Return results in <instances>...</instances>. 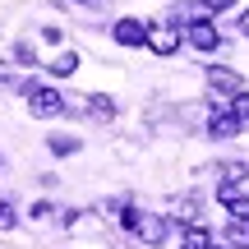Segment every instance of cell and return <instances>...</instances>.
<instances>
[{"label":"cell","mask_w":249,"mask_h":249,"mask_svg":"<svg viewBox=\"0 0 249 249\" xmlns=\"http://www.w3.org/2000/svg\"><path fill=\"white\" fill-rule=\"evenodd\" d=\"M213 249H231V245H213Z\"/></svg>","instance_id":"16"},{"label":"cell","mask_w":249,"mask_h":249,"mask_svg":"<svg viewBox=\"0 0 249 249\" xmlns=\"http://www.w3.org/2000/svg\"><path fill=\"white\" fill-rule=\"evenodd\" d=\"M208 134L213 139H235L240 134V116H235L231 102H213V120H208Z\"/></svg>","instance_id":"3"},{"label":"cell","mask_w":249,"mask_h":249,"mask_svg":"<svg viewBox=\"0 0 249 249\" xmlns=\"http://www.w3.org/2000/svg\"><path fill=\"white\" fill-rule=\"evenodd\" d=\"M235 5V0H203V9H208V14H217V9H231Z\"/></svg>","instance_id":"14"},{"label":"cell","mask_w":249,"mask_h":249,"mask_svg":"<svg viewBox=\"0 0 249 249\" xmlns=\"http://www.w3.org/2000/svg\"><path fill=\"white\" fill-rule=\"evenodd\" d=\"M79 148V139H70V134H55L51 139V152H74Z\"/></svg>","instance_id":"11"},{"label":"cell","mask_w":249,"mask_h":249,"mask_svg":"<svg viewBox=\"0 0 249 249\" xmlns=\"http://www.w3.org/2000/svg\"><path fill=\"white\" fill-rule=\"evenodd\" d=\"M148 46L157 55H176L180 51V33H176V28H152V33H148Z\"/></svg>","instance_id":"6"},{"label":"cell","mask_w":249,"mask_h":249,"mask_svg":"<svg viewBox=\"0 0 249 249\" xmlns=\"http://www.w3.org/2000/svg\"><path fill=\"white\" fill-rule=\"evenodd\" d=\"M88 111H92V116H102V120H111V116H116L111 97H88Z\"/></svg>","instance_id":"10"},{"label":"cell","mask_w":249,"mask_h":249,"mask_svg":"<svg viewBox=\"0 0 249 249\" xmlns=\"http://www.w3.org/2000/svg\"><path fill=\"white\" fill-rule=\"evenodd\" d=\"M9 226H14V208L0 203V231H9Z\"/></svg>","instance_id":"13"},{"label":"cell","mask_w":249,"mask_h":249,"mask_svg":"<svg viewBox=\"0 0 249 249\" xmlns=\"http://www.w3.org/2000/svg\"><path fill=\"white\" fill-rule=\"evenodd\" d=\"M46 70H51L55 79H70V74L79 70V55H74V51H60V55H55L51 65H46Z\"/></svg>","instance_id":"8"},{"label":"cell","mask_w":249,"mask_h":249,"mask_svg":"<svg viewBox=\"0 0 249 249\" xmlns=\"http://www.w3.org/2000/svg\"><path fill=\"white\" fill-rule=\"evenodd\" d=\"M231 107H235V116H240V124H245V120H249V92H240Z\"/></svg>","instance_id":"12"},{"label":"cell","mask_w":249,"mask_h":249,"mask_svg":"<svg viewBox=\"0 0 249 249\" xmlns=\"http://www.w3.org/2000/svg\"><path fill=\"white\" fill-rule=\"evenodd\" d=\"M235 28H240V33L249 37V14H240V23H235Z\"/></svg>","instance_id":"15"},{"label":"cell","mask_w":249,"mask_h":249,"mask_svg":"<svg viewBox=\"0 0 249 249\" xmlns=\"http://www.w3.org/2000/svg\"><path fill=\"white\" fill-rule=\"evenodd\" d=\"M208 83H213V88H222V92H235V97L245 92V79H240L235 70H222V65H208Z\"/></svg>","instance_id":"5"},{"label":"cell","mask_w":249,"mask_h":249,"mask_svg":"<svg viewBox=\"0 0 249 249\" xmlns=\"http://www.w3.org/2000/svg\"><path fill=\"white\" fill-rule=\"evenodd\" d=\"M116 42L120 46H143L148 42V23H143V18H120L116 23Z\"/></svg>","instance_id":"4"},{"label":"cell","mask_w":249,"mask_h":249,"mask_svg":"<svg viewBox=\"0 0 249 249\" xmlns=\"http://www.w3.org/2000/svg\"><path fill=\"white\" fill-rule=\"evenodd\" d=\"M189 42H194L198 51H217V28L208 23V18H194V23H189Z\"/></svg>","instance_id":"7"},{"label":"cell","mask_w":249,"mask_h":249,"mask_svg":"<svg viewBox=\"0 0 249 249\" xmlns=\"http://www.w3.org/2000/svg\"><path fill=\"white\" fill-rule=\"evenodd\" d=\"M28 92V107H33V116H60L65 111V97L55 88H37V83H23Z\"/></svg>","instance_id":"2"},{"label":"cell","mask_w":249,"mask_h":249,"mask_svg":"<svg viewBox=\"0 0 249 249\" xmlns=\"http://www.w3.org/2000/svg\"><path fill=\"white\" fill-rule=\"evenodd\" d=\"M120 222H124V231H134L143 245H161V240H166V222H161L157 213H134V208H129Z\"/></svg>","instance_id":"1"},{"label":"cell","mask_w":249,"mask_h":249,"mask_svg":"<svg viewBox=\"0 0 249 249\" xmlns=\"http://www.w3.org/2000/svg\"><path fill=\"white\" fill-rule=\"evenodd\" d=\"M226 245L231 249H249V222H231L226 226Z\"/></svg>","instance_id":"9"}]
</instances>
